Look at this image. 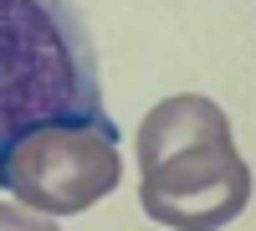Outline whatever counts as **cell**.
<instances>
[{
  "mask_svg": "<svg viewBox=\"0 0 256 231\" xmlns=\"http://www.w3.org/2000/svg\"><path fill=\"white\" fill-rule=\"evenodd\" d=\"M118 129L88 118H41L0 154V190L41 216H77L118 190Z\"/></svg>",
  "mask_w": 256,
  "mask_h": 231,
  "instance_id": "cell-3",
  "label": "cell"
},
{
  "mask_svg": "<svg viewBox=\"0 0 256 231\" xmlns=\"http://www.w3.org/2000/svg\"><path fill=\"white\" fill-rule=\"evenodd\" d=\"M41 118L113 129L102 113L92 36L72 0H0V154Z\"/></svg>",
  "mask_w": 256,
  "mask_h": 231,
  "instance_id": "cell-2",
  "label": "cell"
},
{
  "mask_svg": "<svg viewBox=\"0 0 256 231\" xmlns=\"http://www.w3.org/2000/svg\"><path fill=\"white\" fill-rule=\"evenodd\" d=\"M138 200L148 221L205 231L226 226L251 200V164L236 154L230 123L210 98L180 93L138 123Z\"/></svg>",
  "mask_w": 256,
  "mask_h": 231,
  "instance_id": "cell-1",
  "label": "cell"
}]
</instances>
